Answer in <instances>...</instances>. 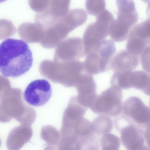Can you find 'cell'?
<instances>
[{"label": "cell", "instance_id": "17", "mask_svg": "<svg viewBox=\"0 0 150 150\" xmlns=\"http://www.w3.org/2000/svg\"><path fill=\"white\" fill-rule=\"evenodd\" d=\"M18 34L21 38L28 43H40L41 38V30L38 24L24 23L18 28Z\"/></svg>", "mask_w": 150, "mask_h": 150}, {"label": "cell", "instance_id": "30", "mask_svg": "<svg viewBox=\"0 0 150 150\" xmlns=\"http://www.w3.org/2000/svg\"><path fill=\"white\" fill-rule=\"evenodd\" d=\"M149 106H150V100H149Z\"/></svg>", "mask_w": 150, "mask_h": 150}, {"label": "cell", "instance_id": "7", "mask_svg": "<svg viewBox=\"0 0 150 150\" xmlns=\"http://www.w3.org/2000/svg\"><path fill=\"white\" fill-rule=\"evenodd\" d=\"M122 101L121 89L111 86L97 96L90 109L97 114L116 117L122 112Z\"/></svg>", "mask_w": 150, "mask_h": 150}, {"label": "cell", "instance_id": "24", "mask_svg": "<svg viewBox=\"0 0 150 150\" xmlns=\"http://www.w3.org/2000/svg\"><path fill=\"white\" fill-rule=\"evenodd\" d=\"M101 149L109 150H119L120 140L116 136L112 134L103 135L100 139Z\"/></svg>", "mask_w": 150, "mask_h": 150}, {"label": "cell", "instance_id": "29", "mask_svg": "<svg viewBox=\"0 0 150 150\" xmlns=\"http://www.w3.org/2000/svg\"><path fill=\"white\" fill-rule=\"evenodd\" d=\"M148 4L146 11V13L148 18H150V0L145 1Z\"/></svg>", "mask_w": 150, "mask_h": 150}, {"label": "cell", "instance_id": "27", "mask_svg": "<svg viewBox=\"0 0 150 150\" xmlns=\"http://www.w3.org/2000/svg\"><path fill=\"white\" fill-rule=\"evenodd\" d=\"M144 135L147 145L150 149V125L144 129Z\"/></svg>", "mask_w": 150, "mask_h": 150}, {"label": "cell", "instance_id": "4", "mask_svg": "<svg viewBox=\"0 0 150 150\" xmlns=\"http://www.w3.org/2000/svg\"><path fill=\"white\" fill-rule=\"evenodd\" d=\"M117 18L114 19L109 29V35L113 40L120 42L126 40L138 19L134 2L130 0H117Z\"/></svg>", "mask_w": 150, "mask_h": 150}, {"label": "cell", "instance_id": "18", "mask_svg": "<svg viewBox=\"0 0 150 150\" xmlns=\"http://www.w3.org/2000/svg\"><path fill=\"white\" fill-rule=\"evenodd\" d=\"M87 108L78 102L76 96H73L69 100L67 107L63 113L62 120L76 121L83 117Z\"/></svg>", "mask_w": 150, "mask_h": 150}, {"label": "cell", "instance_id": "22", "mask_svg": "<svg viewBox=\"0 0 150 150\" xmlns=\"http://www.w3.org/2000/svg\"><path fill=\"white\" fill-rule=\"evenodd\" d=\"M59 150H80L79 137L74 134L61 135Z\"/></svg>", "mask_w": 150, "mask_h": 150}, {"label": "cell", "instance_id": "6", "mask_svg": "<svg viewBox=\"0 0 150 150\" xmlns=\"http://www.w3.org/2000/svg\"><path fill=\"white\" fill-rule=\"evenodd\" d=\"M96 20L86 28L82 39L86 55L98 47L109 35L110 24L114 19L113 15L105 10L96 17Z\"/></svg>", "mask_w": 150, "mask_h": 150}, {"label": "cell", "instance_id": "1", "mask_svg": "<svg viewBox=\"0 0 150 150\" xmlns=\"http://www.w3.org/2000/svg\"><path fill=\"white\" fill-rule=\"evenodd\" d=\"M33 62L32 54L26 42L8 38L0 45V71L6 77H16L27 72Z\"/></svg>", "mask_w": 150, "mask_h": 150}, {"label": "cell", "instance_id": "13", "mask_svg": "<svg viewBox=\"0 0 150 150\" xmlns=\"http://www.w3.org/2000/svg\"><path fill=\"white\" fill-rule=\"evenodd\" d=\"M75 87L77 90L76 97L78 102L90 109L97 96L96 92L97 86L92 76L84 73Z\"/></svg>", "mask_w": 150, "mask_h": 150}, {"label": "cell", "instance_id": "10", "mask_svg": "<svg viewBox=\"0 0 150 150\" xmlns=\"http://www.w3.org/2000/svg\"><path fill=\"white\" fill-rule=\"evenodd\" d=\"M52 94V88L48 81L45 79H37L28 85L23 97L25 101L30 105L39 107L48 102Z\"/></svg>", "mask_w": 150, "mask_h": 150}, {"label": "cell", "instance_id": "20", "mask_svg": "<svg viewBox=\"0 0 150 150\" xmlns=\"http://www.w3.org/2000/svg\"><path fill=\"white\" fill-rule=\"evenodd\" d=\"M71 127L74 134L79 137L95 133L93 131L91 122L83 117L73 122Z\"/></svg>", "mask_w": 150, "mask_h": 150}, {"label": "cell", "instance_id": "12", "mask_svg": "<svg viewBox=\"0 0 150 150\" xmlns=\"http://www.w3.org/2000/svg\"><path fill=\"white\" fill-rule=\"evenodd\" d=\"M86 55L82 39L73 37L65 40L57 47L54 59L69 61L79 60Z\"/></svg>", "mask_w": 150, "mask_h": 150}, {"label": "cell", "instance_id": "14", "mask_svg": "<svg viewBox=\"0 0 150 150\" xmlns=\"http://www.w3.org/2000/svg\"><path fill=\"white\" fill-rule=\"evenodd\" d=\"M33 132L31 126L21 124L14 128L9 133L6 145L8 150H20L32 137Z\"/></svg>", "mask_w": 150, "mask_h": 150}, {"label": "cell", "instance_id": "23", "mask_svg": "<svg viewBox=\"0 0 150 150\" xmlns=\"http://www.w3.org/2000/svg\"><path fill=\"white\" fill-rule=\"evenodd\" d=\"M98 135L94 133L79 137L80 150H99L100 139Z\"/></svg>", "mask_w": 150, "mask_h": 150}, {"label": "cell", "instance_id": "15", "mask_svg": "<svg viewBox=\"0 0 150 150\" xmlns=\"http://www.w3.org/2000/svg\"><path fill=\"white\" fill-rule=\"evenodd\" d=\"M140 57L133 55L126 50H121L113 58L111 69L113 73L131 72L139 64Z\"/></svg>", "mask_w": 150, "mask_h": 150}, {"label": "cell", "instance_id": "31", "mask_svg": "<svg viewBox=\"0 0 150 150\" xmlns=\"http://www.w3.org/2000/svg\"><path fill=\"white\" fill-rule=\"evenodd\" d=\"M101 150H105V149H101Z\"/></svg>", "mask_w": 150, "mask_h": 150}, {"label": "cell", "instance_id": "8", "mask_svg": "<svg viewBox=\"0 0 150 150\" xmlns=\"http://www.w3.org/2000/svg\"><path fill=\"white\" fill-rule=\"evenodd\" d=\"M127 39L126 50L133 55L140 56L150 45V18L134 26Z\"/></svg>", "mask_w": 150, "mask_h": 150}, {"label": "cell", "instance_id": "9", "mask_svg": "<svg viewBox=\"0 0 150 150\" xmlns=\"http://www.w3.org/2000/svg\"><path fill=\"white\" fill-rule=\"evenodd\" d=\"M122 113L144 130L150 125V107L137 96L129 97L123 103Z\"/></svg>", "mask_w": 150, "mask_h": 150}, {"label": "cell", "instance_id": "5", "mask_svg": "<svg viewBox=\"0 0 150 150\" xmlns=\"http://www.w3.org/2000/svg\"><path fill=\"white\" fill-rule=\"evenodd\" d=\"M115 52L113 41L103 40L96 49L86 55L83 62L85 72L92 75L111 69Z\"/></svg>", "mask_w": 150, "mask_h": 150}, {"label": "cell", "instance_id": "11", "mask_svg": "<svg viewBox=\"0 0 150 150\" xmlns=\"http://www.w3.org/2000/svg\"><path fill=\"white\" fill-rule=\"evenodd\" d=\"M122 142L127 150H137L144 144V130L127 117L117 129Z\"/></svg>", "mask_w": 150, "mask_h": 150}, {"label": "cell", "instance_id": "21", "mask_svg": "<svg viewBox=\"0 0 150 150\" xmlns=\"http://www.w3.org/2000/svg\"><path fill=\"white\" fill-rule=\"evenodd\" d=\"M40 137L47 144L58 145L60 139V134L56 128L51 125H47L42 128Z\"/></svg>", "mask_w": 150, "mask_h": 150}, {"label": "cell", "instance_id": "16", "mask_svg": "<svg viewBox=\"0 0 150 150\" xmlns=\"http://www.w3.org/2000/svg\"><path fill=\"white\" fill-rule=\"evenodd\" d=\"M130 88L140 90L150 96V74L143 71L137 70L129 73L128 77Z\"/></svg>", "mask_w": 150, "mask_h": 150}, {"label": "cell", "instance_id": "28", "mask_svg": "<svg viewBox=\"0 0 150 150\" xmlns=\"http://www.w3.org/2000/svg\"><path fill=\"white\" fill-rule=\"evenodd\" d=\"M44 150H59L58 145L47 144Z\"/></svg>", "mask_w": 150, "mask_h": 150}, {"label": "cell", "instance_id": "19", "mask_svg": "<svg viewBox=\"0 0 150 150\" xmlns=\"http://www.w3.org/2000/svg\"><path fill=\"white\" fill-rule=\"evenodd\" d=\"M94 133L98 135L109 134L112 131L113 123L109 116L101 115L96 117L91 122Z\"/></svg>", "mask_w": 150, "mask_h": 150}, {"label": "cell", "instance_id": "25", "mask_svg": "<svg viewBox=\"0 0 150 150\" xmlns=\"http://www.w3.org/2000/svg\"><path fill=\"white\" fill-rule=\"evenodd\" d=\"M105 5L104 0H87L86 2L87 13L96 17L105 10Z\"/></svg>", "mask_w": 150, "mask_h": 150}, {"label": "cell", "instance_id": "2", "mask_svg": "<svg viewBox=\"0 0 150 150\" xmlns=\"http://www.w3.org/2000/svg\"><path fill=\"white\" fill-rule=\"evenodd\" d=\"M1 79L0 122H8L13 118L21 124L31 126L36 117L35 110L24 104L20 89L11 88L9 80L3 76Z\"/></svg>", "mask_w": 150, "mask_h": 150}, {"label": "cell", "instance_id": "3", "mask_svg": "<svg viewBox=\"0 0 150 150\" xmlns=\"http://www.w3.org/2000/svg\"><path fill=\"white\" fill-rule=\"evenodd\" d=\"M39 71L43 76L67 87H75L81 76L85 73L83 62L79 60H44L40 65Z\"/></svg>", "mask_w": 150, "mask_h": 150}, {"label": "cell", "instance_id": "26", "mask_svg": "<svg viewBox=\"0 0 150 150\" xmlns=\"http://www.w3.org/2000/svg\"><path fill=\"white\" fill-rule=\"evenodd\" d=\"M140 59L142 69L145 71L150 73V45L142 52Z\"/></svg>", "mask_w": 150, "mask_h": 150}]
</instances>
